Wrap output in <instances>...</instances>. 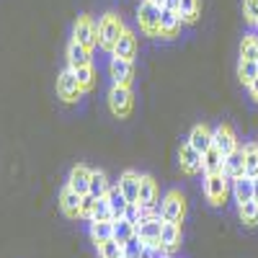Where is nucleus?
<instances>
[{
  "label": "nucleus",
  "instance_id": "obj_2",
  "mask_svg": "<svg viewBox=\"0 0 258 258\" xmlns=\"http://www.w3.org/2000/svg\"><path fill=\"white\" fill-rule=\"evenodd\" d=\"M230 191H232V181L222 170H217V173H204V197L212 207H225Z\"/></svg>",
  "mask_w": 258,
  "mask_h": 258
},
{
  "label": "nucleus",
  "instance_id": "obj_1",
  "mask_svg": "<svg viewBox=\"0 0 258 258\" xmlns=\"http://www.w3.org/2000/svg\"><path fill=\"white\" fill-rule=\"evenodd\" d=\"M124 21H121V16L119 13H114V11H109V13H103L101 16V21H98V47L103 49V52H114V44L119 41V36L124 34Z\"/></svg>",
  "mask_w": 258,
  "mask_h": 258
},
{
  "label": "nucleus",
  "instance_id": "obj_21",
  "mask_svg": "<svg viewBox=\"0 0 258 258\" xmlns=\"http://www.w3.org/2000/svg\"><path fill=\"white\" fill-rule=\"evenodd\" d=\"M91 52H93V49L83 47V44H78L75 39H70V44H68V64H70L73 70H75V68H83V64H93Z\"/></svg>",
  "mask_w": 258,
  "mask_h": 258
},
{
  "label": "nucleus",
  "instance_id": "obj_28",
  "mask_svg": "<svg viewBox=\"0 0 258 258\" xmlns=\"http://www.w3.org/2000/svg\"><path fill=\"white\" fill-rule=\"evenodd\" d=\"M238 214H240V222L245 227H255L258 225V202L255 199H248V202L238 204Z\"/></svg>",
  "mask_w": 258,
  "mask_h": 258
},
{
  "label": "nucleus",
  "instance_id": "obj_22",
  "mask_svg": "<svg viewBox=\"0 0 258 258\" xmlns=\"http://www.w3.org/2000/svg\"><path fill=\"white\" fill-rule=\"evenodd\" d=\"M106 202H109V207H111V212H114V220L124 217L129 202H126V197H124V191L119 188V183H114V186L109 188V194H106Z\"/></svg>",
  "mask_w": 258,
  "mask_h": 258
},
{
  "label": "nucleus",
  "instance_id": "obj_8",
  "mask_svg": "<svg viewBox=\"0 0 258 258\" xmlns=\"http://www.w3.org/2000/svg\"><path fill=\"white\" fill-rule=\"evenodd\" d=\"M163 217H147L137 225V235L140 240L145 243V248H153V250H160V232H163Z\"/></svg>",
  "mask_w": 258,
  "mask_h": 258
},
{
  "label": "nucleus",
  "instance_id": "obj_39",
  "mask_svg": "<svg viewBox=\"0 0 258 258\" xmlns=\"http://www.w3.org/2000/svg\"><path fill=\"white\" fill-rule=\"evenodd\" d=\"M124 217H126L129 222L140 225V220H142V204H129V207H126V212H124Z\"/></svg>",
  "mask_w": 258,
  "mask_h": 258
},
{
  "label": "nucleus",
  "instance_id": "obj_5",
  "mask_svg": "<svg viewBox=\"0 0 258 258\" xmlns=\"http://www.w3.org/2000/svg\"><path fill=\"white\" fill-rule=\"evenodd\" d=\"M132 106H135V96H132V88L129 85H114L111 83V91H109V109L114 116L119 119H126L132 114Z\"/></svg>",
  "mask_w": 258,
  "mask_h": 258
},
{
  "label": "nucleus",
  "instance_id": "obj_35",
  "mask_svg": "<svg viewBox=\"0 0 258 258\" xmlns=\"http://www.w3.org/2000/svg\"><path fill=\"white\" fill-rule=\"evenodd\" d=\"M258 75V70H255V62H245V59H240L238 62V78H240V83L245 85H250V80Z\"/></svg>",
  "mask_w": 258,
  "mask_h": 258
},
{
  "label": "nucleus",
  "instance_id": "obj_45",
  "mask_svg": "<svg viewBox=\"0 0 258 258\" xmlns=\"http://www.w3.org/2000/svg\"><path fill=\"white\" fill-rule=\"evenodd\" d=\"M255 29H258V21H255Z\"/></svg>",
  "mask_w": 258,
  "mask_h": 258
},
{
  "label": "nucleus",
  "instance_id": "obj_6",
  "mask_svg": "<svg viewBox=\"0 0 258 258\" xmlns=\"http://www.w3.org/2000/svg\"><path fill=\"white\" fill-rule=\"evenodd\" d=\"M160 6H155L153 0H142L137 8V24L147 36H160Z\"/></svg>",
  "mask_w": 258,
  "mask_h": 258
},
{
  "label": "nucleus",
  "instance_id": "obj_12",
  "mask_svg": "<svg viewBox=\"0 0 258 258\" xmlns=\"http://www.w3.org/2000/svg\"><path fill=\"white\" fill-rule=\"evenodd\" d=\"M137 204H142V207H158L160 204L158 181L153 176H147V173L140 176V197H137Z\"/></svg>",
  "mask_w": 258,
  "mask_h": 258
},
{
  "label": "nucleus",
  "instance_id": "obj_40",
  "mask_svg": "<svg viewBox=\"0 0 258 258\" xmlns=\"http://www.w3.org/2000/svg\"><path fill=\"white\" fill-rule=\"evenodd\" d=\"M248 93H250V98H253V101L258 103V75H255V78L250 80V85H248Z\"/></svg>",
  "mask_w": 258,
  "mask_h": 258
},
{
  "label": "nucleus",
  "instance_id": "obj_24",
  "mask_svg": "<svg viewBox=\"0 0 258 258\" xmlns=\"http://www.w3.org/2000/svg\"><path fill=\"white\" fill-rule=\"evenodd\" d=\"M222 163H225V155L212 145L202 155V173H217V170H222Z\"/></svg>",
  "mask_w": 258,
  "mask_h": 258
},
{
  "label": "nucleus",
  "instance_id": "obj_41",
  "mask_svg": "<svg viewBox=\"0 0 258 258\" xmlns=\"http://www.w3.org/2000/svg\"><path fill=\"white\" fill-rule=\"evenodd\" d=\"M178 3H181V0H165V8H173V11H178Z\"/></svg>",
  "mask_w": 258,
  "mask_h": 258
},
{
  "label": "nucleus",
  "instance_id": "obj_31",
  "mask_svg": "<svg viewBox=\"0 0 258 258\" xmlns=\"http://www.w3.org/2000/svg\"><path fill=\"white\" fill-rule=\"evenodd\" d=\"M240 59L245 62H255L258 59V36L255 34H245L240 41Z\"/></svg>",
  "mask_w": 258,
  "mask_h": 258
},
{
  "label": "nucleus",
  "instance_id": "obj_37",
  "mask_svg": "<svg viewBox=\"0 0 258 258\" xmlns=\"http://www.w3.org/2000/svg\"><path fill=\"white\" fill-rule=\"evenodd\" d=\"M98 199L93 197V194H83V207H80V220H91V214L96 209Z\"/></svg>",
  "mask_w": 258,
  "mask_h": 258
},
{
  "label": "nucleus",
  "instance_id": "obj_44",
  "mask_svg": "<svg viewBox=\"0 0 258 258\" xmlns=\"http://www.w3.org/2000/svg\"><path fill=\"white\" fill-rule=\"evenodd\" d=\"M255 70H258V59H255Z\"/></svg>",
  "mask_w": 258,
  "mask_h": 258
},
{
  "label": "nucleus",
  "instance_id": "obj_42",
  "mask_svg": "<svg viewBox=\"0 0 258 258\" xmlns=\"http://www.w3.org/2000/svg\"><path fill=\"white\" fill-rule=\"evenodd\" d=\"M253 199L258 202V176H253Z\"/></svg>",
  "mask_w": 258,
  "mask_h": 258
},
{
  "label": "nucleus",
  "instance_id": "obj_18",
  "mask_svg": "<svg viewBox=\"0 0 258 258\" xmlns=\"http://www.w3.org/2000/svg\"><path fill=\"white\" fill-rule=\"evenodd\" d=\"M119 188L124 191V197L129 204H137V197H140V173L132 168H126L124 173L119 176Z\"/></svg>",
  "mask_w": 258,
  "mask_h": 258
},
{
  "label": "nucleus",
  "instance_id": "obj_25",
  "mask_svg": "<svg viewBox=\"0 0 258 258\" xmlns=\"http://www.w3.org/2000/svg\"><path fill=\"white\" fill-rule=\"evenodd\" d=\"M114 183L109 181V176L103 173V170H93L91 173V186H88V194H93L96 199H103L106 194H109V188H111Z\"/></svg>",
  "mask_w": 258,
  "mask_h": 258
},
{
  "label": "nucleus",
  "instance_id": "obj_36",
  "mask_svg": "<svg viewBox=\"0 0 258 258\" xmlns=\"http://www.w3.org/2000/svg\"><path fill=\"white\" fill-rule=\"evenodd\" d=\"M91 220H98V222L114 220V212H111L109 202H106V197H103V199H98V204H96V209H93V214H91ZM91 220H88V222H91Z\"/></svg>",
  "mask_w": 258,
  "mask_h": 258
},
{
  "label": "nucleus",
  "instance_id": "obj_20",
  "mask_svg": "<svg viewBox=\"0 0 258 258\" xmlns=\"http://www.w3.org/2000/svg\"><path fill=\"white\" fill-rule=\"evenodd\" d=\"M181 245V225L178 222H163V232H160V250L173 253Z\"/></svg>",
  "mask_w": 258,
  "mask_h": 258
},
{
  "label": "nucleus",
  "instance_id": "obj_46",
  "mask_svg": "<svg viewBox=\"0 0 258 258\" xmlns=\"http://www.w3.org/2000/svg\"><path fill=\"white\" fill-rule=\"evenodd\" d=\"M165 258H170V255H165Z\"/></svg>",
  "mask_w": 258,
  "mask_h": 258
},
{
  "label": "nucleus",
  "instance_id": "obj_7",
  "mask_svg": "<svg viewBox=\"0 0 258 258\" xmlns=\"http://www.w3.org/2000/svg\"><path fill=\"white\" fill-rule=\"evenodd\" d=\"M73 39L78 41V44L93 49L98 44V24L91 16H78L75 26H73Z\"/></svg>",
  "mask_w": 258,
  "mask_h": 258
},
{
  "label": "nucleus",
  "instance_id": "obj_32",
  "mask_svg": "<svg viewBox=\"0 0 258 258\" xmlns=\"http://www.w3.org/2000/svg\"><path fill=\"white\" fill-rule=\"evenodd\" d=\"M96 250H98L101 258H121V255H124V253H121V243H119L116 238H109V240L96 243Z\"/></svg>",
  "mask_w": 258,
  "mask_h": 258
},
{
  "label": "nucleus",
  "instance_id": "obj_9",
  "mask_svg": "<svg viewBox=\"0 0 258 258\" xmlns=\"http://www.w3.org/2000/svg\"><path fill=\"white\" fill-rule=\"evenodd\" d=\"M109 78H111L114 85H132V80H135V59L111 57V62H109Z\"/></svg>",
  "mask_w": 258,
  "mask_h": 258
},
{
  "label": "nucleus",
  "instance_id": "obj_43",
  "mask_svg": "<svg viewBox=\"0 0 258 258\" xmlns=\"http://www.w3.org/2000/svg\"><path fill=\"white\" fill-rule=\"evenodd\" d=\"M155 6H160V8H165V0H153Z\"/></svg>",
  "mask_w": 258,
  "mask_h": 258
},
{
  "label": "nucleus",
  "instance_id": "obj_47",
  "mask_svg": "<svg viewBox=\"0 0 258 258\" xmlns=\"http://www.w3.org/2000/svg\"><path fill=\"white\" fill-rule=\"evenodd\" d=\"M121 258H124V255H121Z\"/></svg>",
  "mask_w": 258,
  "mask_h": 258
},
{
  "label": "nucleus",
  "instance_id": "obj_23",
  "mask_svg": "<svg viewBox=\"0 0 258 258\" xmlns=\"http://www.w3.org/2000/svg\"><path fill=\"white\" fill-rule=\"evenodd\" d=\"M88 235H91V240H93V243H101V240L114 238V220H106V222L91 220V225H88Z\"/></svg>",
  "mask_w": 258,
  "mask_h": 258
},
{
  "label": "nucleus",
  "instance_id": "obj_14",
  "mask_svg": "<svg viewBox=\"0 0 258 258\" xmlns=\"http://www.w3.org/2000/svg\"><path fill=\"white\" fill-rule=\"evenodd\" d=\"M137 49H140V41H137L135 31H132V29H124V34L119 36V41L114 44V52H111V57L135 59V57H137Z\"/></svg>",
  "mask_w": 258,
  "mask_h": 258
},
{
  "label": "nucleus",
  "instance_id": "obj_38",
  "mask_svg": "<svg viewBox=\"0 0 258 258\" xmlns=\"http://www.w3.org/2000/svg\"><path fill=\"white\" fill-rule=\"evenodd\" d=\"M243 16L250 26H255L258 21V0H243Z\"/></svg>",
  "mask_w": 258,
  "mask_h": 258
},
{
  "label": "nucleus",
  "instance_id": "obj_15",
  "mask_svg": "<svg viewBox=\"0 0 258 258\" xmlns=\"http://www.w3.org/2000/svg\"><path fill=\"white\" fill-rule=\"evenodd\" d=\"M188 142H191V147L194 150H197V153H207V150L214 145V129H209L207 124H197V126H194L191 129V132H188V137H186Z\"/></svg>",
  "mask_w": 258,
  "mask_h": 258
},
{
  "label": "nucleus",
  "instance_id": "obj_16",
  "mask_svg": "<svg viewBox=\"0 0 258 258\" xmlns=\"http://www.w3.org/2000/svg\"><path fill=\"white\" fill-rule=\"evenodd\" d=\"M222 173H225L230 181H238L240 176H245V155H243V147H238V150H232L230 155H225Z\"/></svg>",
  "mask_w": 258,
  "mask_h": 258
},
{
  "label": "nucleus",
  "instance_id": "obj_11",
  "mask_svg": "<svg viewBox=\"0 0 258 258\" xmlns=\"http://www.w3.org/2000/svg\"><path fill=\"white\" fill-rule=\"evenodd\" d=\"M178 163H181V170H183L186 176L202 173V153H197L188 140L181 142V147H178Z\"/></svg>",
  "mask_w": 258,
  "mask_h": 258
},
{
  "label": "nucleus",
  "instance_id": "obj_3",
  "mask_svg": "<svg viewBox=\"0 0 258 258\" xmlns=\"http://www.w3.org/2000/svg\"><path fill=\"white\" fill-rule=\"evenodd\" d=\"M158 212H160V217L165 222H178L181 225L183 217H186V197H183L178 188H170L165 197L160 199Z\"/></svg>",
  "mask_w": 258,
  "mask_h": 258
},
{
  "label": "nucleus",
  "instance_id": "obj_27",
  "mask_svg": "<svg viewBox=\"0 0 258 258\" xmlns=\"http://www.w3.org/2000/svg\"><path fill=\"white\" fill-rule=\"evenodd\" d=\"M232 197L238 204L253 199V178L250 176H240L238 181H232Z\"/></svg>",
  "mask_w": 258,
  "mask_h": 258
},
{
  "label": "nucleus",
  "instance_id": "obj_19",
  "mask_svg": "<svg viewBox=\"0 0 258 258\" xmlns=\"http://www.w3.org/2000/svg\"><path fill=\"white\" fill-rule=\"evenodd\" d=\"M91 173H93V170H91L88 165H83V163L73 165L70 176H68V186H70L73 191H78V194H88V186H91Z\"/></svg>",
  "mask_w": 258,
  "mask_h": 258
},
{
  "label": "nucleus",
  "instance_id": "obj_10",
  "mask_svg": "<svg viewBox=\"0 0 258 258\" xmlns=\"http://www.w3.org/2000/svg\"><path fill=\"white\" fill-rule=\"evenodd\" d=\"M80 207H83V194L73 191L68 183H64L62 191H59V212L68 220H80Z\"/></svg>",
  "mask_w": 258,
  "mask_h": 258
},
{
  "label": "nucleus",
  "instance_id": "obj_13",
  "mask_svg": "<svg viewBox=\"0 0 258 258\" xmlns=\"http://www.w3.org/2000/svg\"><path fill=\"white\" fill-rule=\"evenodd\" d=\"M214 147H217L222 155H230L232 150L240 147L238 135H235V129H232L230 124H220L217 129H214Z\"/></svg>",
  "mask_w": 258,
  "mask_h": 258
},
{
  "label": "nucleus",
  "instance_id": "obj_33",
  "mask_svg": "<svg viewBox=\"0 0 258 258\" xmlns=\"http://www.w3.org/2000/svg\"><path fill=\"white\" fill-rule=\"evenodd\" d=\"M75 75H78V83L83 85L85 93L93 91V85H96V70H93V64H83V68H75Z\"/></svg>",
  "mask_w": 258,
  "mask_h": 258
},
{
  "label": "nucleus",
  "instance_id": "obj_34",
  "mask_svg": "<svg viewBox=\"0 0 258 258\" xmlns=\"http://www.w3.org/2000/svg\"><path fill=\"white\" fill-rule=\"evenodd\" d=\"M142 250H145V243L140 240V235H132L124 245H121V253H124V258H140L142 255Z\"/></svg>",
  "mask_w": 258,
  "mask_h": 258
},
{
  "label": "nucleus",
  "instance_id": "obj_4",
  "mask_svg": "<svg viewBox=\"0 0 258 258\" xmlns=\"http://www.w3.org/2000/svg\"><path fill=\"white\" fill-rule=\"evenodd\" d=\"M83 93H85V91H83V85L78 83L75 70L68 64V68L59 73V78H57V98H59L62 103H78Z\"/></svg>",
  "mask_w": 258,
  "mask_h": 258
},
{
  "label": "nucleus",
  "instance_id": "obj_29",
  "mask_svg": "<svg viewBox=\"0 0 258 258\" xmlns=\"http://www.w3.org/2000/svg\"><path fill=\"white\" fill-rule=\"evenodd\" d=\"M243 155H245V176H258V142H245L243 145Z\"/></svg>",
  "mask_w": 258,
  "mask_h": 258
},
{
  "label": "nucleus",
  "instance_id": "obj_26",
  "mask_svg": "<svg viewBox=\"0 0 258 258\" xmlns=\"http://www.w3.org/2000/svg\"><path fill=\"white\" fill-rule=\"evenodd\" d=\"M178 16H181L183 24H197L199 16H202V0H181Z\"/></svg>",
  "mask_w": 258,
  "mask_h": 258
},
{
  "label": "nucleus",
  "instance_id": "obj_30",
  "mask_svg": "<svg viewBox=\"0 0 258 258\" xmlns=\"http://www.w3.org/2000/svg\"><path fill=\"white\" fill-rule=\"evenodd\" d=\"M132 235H137V225L135 222H129L126 217H119V220H114V238L124 245Z\"/></svg>",
  "mask_w": 258,
  "mask_h": 258
},
{
  "label": "nucleus",
  "instance_id": "obj_17",
  "mask_svg": "<svg viewBox=\"0 0 258 258\" xmlns=\"http://www.w3.org/2000/svg\"><path fill=\"white\" fill-rule=\"evenodd\" d=\"M181 26H183V21H181L178 11H173V8H163V11H160V36H163V39L178 36Z\"/></svg>",
  "mask_w": 258,
  "mask_h": 258
}]
</instances>
